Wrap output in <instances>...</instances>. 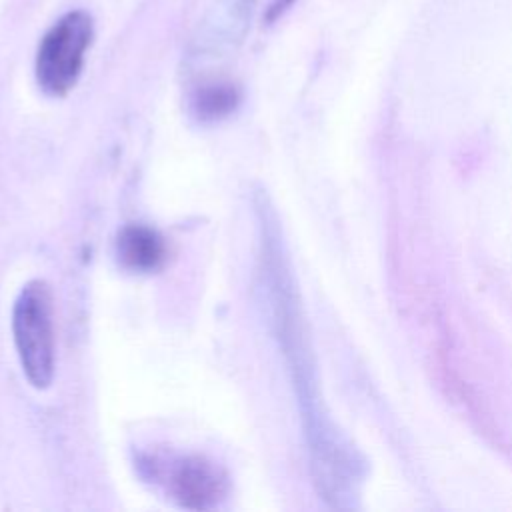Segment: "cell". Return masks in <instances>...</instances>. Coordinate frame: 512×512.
Segmentation results:
<instances>
[{
  "mask_svg": "<svg viewBox=\"0 0 512 512\" xmlns=\"http://www.w3.org/2000/svg\"><path fill=\"white\" fill-rule=\"evenodd\" d=\"M94 40V20L82 10H68L42 36L34 76L38 88L48 96H66L78 82L86 54Z\"/></svg>",
  "mask_w": 512,
  "mask_h": 512,
  "instance_id": "cell-2",
  "label": "cell"
},
{
  "mask_svg": "<svg viewBox=\"0 0 512 512\" xmlns=\"http://www.w3.org/2000/svg\"><path fill=\"white\" fill-rule=\"evenodd\" d=\"M116 258L130 272H154L166 260V242L150 226L128 224L116 236Z\"/></svg>",
  "mask_w": 512,
  "mask_h": 512,
  "instance_id": "cell-4",
  "label": "cell"
},
{
  "mask_svg": "<svg viewBox=\"0 0 512 512\" xmlns=\"http://www.w3.org/2000/svg\"><path fill=\"white\" fill-rule=\"evenodd\" d=\"M294 2H296V0H272L270 6H268V10H266V22H274V20H278L280 16H284V14L292 8Z\"/></svg>",
  "mask_w": 512,
  "mask_h": 512,
  "instance_id": "cell-6",
  "label": "cell"
},
{
  "mask_svg": "<svg viewBox=\"0 0 512 512\" xmlns=\"http://www.w3.org/2000/svg\"><path fill=\"white\" fill-rule=\"evenodd\" d=\"M12 334L26 380L36 390L48 388L56 370V336L52 292L44 280L22 286L12 308Z\"/></svg>",
  "mask_w": 512,
  "mask_h": 512,
  "instance_id": "cell-1",
  "label": "cell"
},
{
  "mask_svg": "<svg viewBox=\"0 0 512 512\" xmlns=\"http://www.w3.org/2000/svg\"><path fill=\"white\" fill-rule=\"evenodd\" d=\"M140 464L146 470V478L182 508L210 510L228 494L226 472L206 456H146Z\"/></svg>",
  "mask_w": 512,
  "mask_h": 512,
  "instance_id": "cell-3",
  "label": "cell"
},
{
  "mask_svg": "<svg viewBox=\"0 0 512 512\" xmlns=\"http://www.w3.org/2000/svg\"><path fill=\"white\" fill-rule=\"evenodd\" d=\"M238 104V90L226 82L200 86L192 96V112L200 120H218L230 114Z\"/></svg>",
  "mask_w": 512,
  "mask_h": 512,
  "instance_id": "cell-5",
  "label": "cell"
}]
</instances>
